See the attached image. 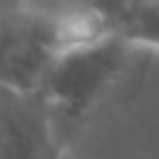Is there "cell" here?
Instances as JSON below:
<instances>
[{"label":"cell","mask_w":159,"mask_h":159,"mask_svg":"<svg viewBox=\"0 0 159 159\" xmlns=\"http://www.w3.org/2000/svg\"><path fill=\"white\" fill-rule=\"evenodd\" d=\"M134 50L137 45L119 35L62 50L40 89L52 114L82 119L124 77Z\"/></svg>","instance_id":"1"},{"label":"cell","mask_w":159,"mask_h":159,"mask_svg":"<svg viewBox=\"0 0 159 159\" xmlns=\"http://www.w3.org/2000/svg\"><path fill=\"white\" fill-rule=\"evenodd\" d=\"M62 52L55 15L37 5L0 15V87L40 92Z\"/></svg>","instance_id":"2"},{"label":"cell","mask_w":159,"mask_h":159,"mask_svg":"<svg viewBox=\"0 0 159 159\" xmlns=\"http://www.w3.org/2000/svg\"><path fill=\"white\" fill-rule=\"evenodd\" d=\"M0 159H57L52 109L42 92L0 87Z\"/></svg>","instance_id":"3"}]
</instances>
